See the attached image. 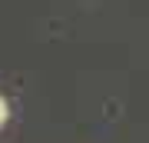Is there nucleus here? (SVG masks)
Instances as JSON below:
<instances>
[{"mask_svg": "<svg viewBox=\"0 0 149 143\" xmlns=\"http://www.w3.org/2000/svg\"><path fill=\"white\" fill-rule=\"evenodd\" d=\"M7 113H10V110H7V103L0 100V127H3V123H7Z\"/></svg>", "mask_w": 149, "mask_h": 143, "instance_id": "nucleus-1", "label": "nucleus"}]
</instances>
